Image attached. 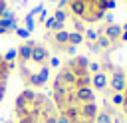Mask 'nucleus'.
<instances>
[{
  "mask_svg": "<svg viewBox=\"0 0 127 123\" xmlns=\"http://www.w3.org/2000/svg\"><path fill=\"white\" fill-rule=\"evenodd\" d=\"M54 24H56V20H54V16H50L48 20H46V28L52 32V28H54Z\"/></svg>",
  "mask_w": 127,
  "mask_h": 123,
  "instance_id": "a211bd4d",
  "label": "nucleus"
},
{
  "mask_svg": "<svg viewBox=\"0 0 127 123\" xmlns=\"http://www.w3.org/2000/svg\"><path fill=\"white\" fill-rule=\"evenodd\" d=\"M95 44L99 46V50H111V42H109V38L103 36V34L97 36V42H95Z\"/></svg>",
  "mask_w": 127,
  "mask_h": 123,
  "instance_id": "1a4fd4ad",
  "label": "nucleus"
},
{
  "mask_svg": "<svg viewBox=\"0 0 127 123\" xmlns=\"http://www.w3.org/2000/svg\"><path fill=\"white\" fill-rule=\"evenodd\" d=\"M48 60H50V52H48V48H46L44 44L38 42V44L32 48V58H30V62H34V63H38V65H46Z\"/></svg>",
  "mask_w": 127,
  "mask_h": 123,
  "instance_id": "f03ea898",
  "label": "nucleus"
},
{
  "mask_svg": "<svg viewBox=\"0 0 127 123\" xmlns=\"http://www.w3.org/2000/svg\"><path fill=\"white\" fill-rule=\"evenodd\" d=\"M16 34H18L20 38H24V40H28V38H30V32H28L26 28H20V26L16 28Z\"/></svg>",
  "mask_w": 127,
  "mask_h": 123,
  "instance_id": "f3484780",
  "label": "nucleus"
},
{
  "mask_svg": "<svg viewBox=\"0 0 127 123\" xmlns=\"http://www.w3.org/2000/svg\"><path fill=\"white\" fill-rule=\"evenodd\" d=\"M67 8V0H58V10H65Z\"/></svg>",
  "mask_w": 127,
  "mask_h": 123,
  "instance_id": "412c9836",
  "label": "nucleus"
},
{
  "mask_svg": "<svg viewBox=\"0 0 127 123\" xmlns=\"http://www.w3.org/2000/svg\"><path fill=\"white\" fill-rule=\"evenodd\" d=\"M125 79H127V73L121 69V67H115L109 75V89L113 93H123L125 91Z\"/></svg>",
  "mask_w": 127,
  "mask_h": 123,
  "instance_id": "f257e3e1",
  "label": "nucleus"
},
{
  "mask_svg": "<svg viewBox=\"0 0 127 123\" xmlns=\"http://www.w3.org/2000/svg\"><path fill=\"white\" fill-rule=\"evenodd\" d=\"M123 30H127V24H125V26H123Z\"/></svg>",
  "mask_w": 127,
  "mask_h": 123,
  "instance_id": "b1692460",
  "label": "nucleus"
},
{
  "mask_svg": "<svg viewBox=\"0 0 127 123\" xmlns=\"http://www.w3.org/2000/svg\"><path fill=\"white\" fill-rule=\"evenodd\" d=\"M111 103H113L115 107L123 105V93H113V95H111Z\"/></svg>",
  "mask_w": 127,
  "mask_h": 123,
  "instance_id": "4468645a",
  "label": "nucleus"
},
{
  "mask_svg": "<svg viewBox=\"0 0 127 123\" xmlns=\"http://www.w3.org/2000/svg\"><path fill=\"white\" fill-rule=\"evenodd\" d=\"M8 10V4H6V0H0V18H2V14Z\"/></svg>",
  "mask_w": 127,
  "mask_h": 123,
  "instance_id": "aec40b11",
  "label": "nucleus"
},
{
  "mask_svg": "<svg viewBox=\"0 0 127 123\" xmlns=\"http://www.w3.org/2000/svg\"><path fill=\"white\" fill-rule=\"evenodd\" d=\"M4 60H6V62H16V60H18V52H16V48L8 50V52L4 54Z\"/></svg>",
  "mask_w": 127,
  "mask_h": 123,
  "instance_id": "ddd939ff",
  "label": "nucleus"
},
{
  "mask_svg": "<svg viewBox=\"0 0 127 123\" xmlns=\"http://www.w3.org/2000/svg\"><path fill=\"white\" fill-rule=\"evenodd\" d=\"M67 8H69V14L73 18H83L85 12H87V2L85 0H67Z\"/></svg>",
  "mask_w": 127,
  "mask_h": 123,
  "instance_id": "20e7f679",
  "label": "nucleus"
},
{
  "mask_svg": "<svg viewBox=\"0 0 127 123\" xmlns=\"http://www.w3.org/2000/svg\"><path fill=\"white\" fill-rule=\"evenodd\" d=\"M52 2H56V0H52Z\"/></svg>",
  "mask_w": 127,
  "mask_h": 123,
  "instance_id": "393cba45",
  "label": "nucleus"
},
{
  "mask_svg": "<svg viewBox=\"0 0 127 123\" xmlns=\"http://www.w3.org/2000/svg\"><path fill=\"white\" fill-rule=\"evenodd\" d=\"M91 85L97 89V91H105L107 85H109V75L105 71H97L91 75Z\"/></svg>",
  "mask_w": 127,
  "mask_h": 123,
  "instance_id": "423d86ee",
  "label": "nucleus"
},
{
  "mask_svg": "<svg viewBox=\"0 0 127 123\" xmlns=\"http://www.w3.org/2000/svg\"><path fill=\"white\" fill-rule=\"evenodd\" d=\"M73 95H75V101H77L79 105H81V103H93V101H95V93H93L91 87H75Z\"/></svg>",
  "mask_w": 127,
  "mask_h": 123,
  "instance_id": "39448f33",
  "label": "nucleus"
},
{
  "mask_svg": "<svg viewBox=\"0 0 127 123\" xmlns=\"http://www.w3.org/2000/svg\"><path fill=\"white\" fill-rule=\"evenodd\" d=\"M119 42H127V30H123V34H121V40Z\"/></svg>",
  "mask_w": 127,
  "mask_h": 123,
  "instance_id": "4be33fe9",
  "label": "nucleus"
},
{
  "mask_svg": "<svg viewBox=\"0 0 127 123\" xmlns=\"http://www.w3.org/2000/svg\"><path fill=\"white\" fill-rule=\"evenodd\" d=\"M87 69H89V73H97V71H101V63L99 62H89Z\"/></svg>",
  "mask_w": 127,
  "mask_h": 123,
  "instance_id": "2eb2a0df",
  "label": "nucleus"
},
{
  "mask_svg": "<svg viewBox=\"0 0 127 123\" xmlns=\"http://www.w3.org/2000/svg\"><path fill=\"white\" fill-rule=\"evenodd\" d=\"M97 32L93 30V28H85V32H83V38H85V42H97Z\"/></svg>",
  "mask_w": 127,
  "mask_h": 123,
  "instance_id": "9b49d317",
  "label": "nucleus"
},
{
  "mask_svg": "<svg viewBox=\"0 0 127 123\" xmlns=\"http://www.w3.org/2000/svg\"><path fill=\"white\" fill-rule=\"evenodd\" d=\"M32 48H34V46H30L28 42H24L22 46L16 48V52H18V63H28V62H30V58H32Z\"/></svg>",
  "mask_w": 127,
  "mask_h": 123,
  "instance_id": "0eeeda50",
  "label": "nucleus"
},
{
  "mask_svg": "<svg viewBox=\"0 0 127 123\" xmlns=\"http://www.w3.org/2000/svg\"><path fill=\"white\" fill-rule=\"evenodd\" d=\"M52 16H54L56 22H62V24H65V20H67V12H65V10H58V8H56Z\"/></svg>",
  "mask_w": 127,
  "mask_h": 123,
  "instance_id": "9d476101",
  "label": "nucleus"
},
{
  "mask_svg": "<svg viewBox=\"0 0 127 123\" xmlns=\"http://www.w3.org/2000/svg\"><path fill=\"white\" fill-rule=\"evenodd\" d=\"M121 34H123V26H119V24H109V26H105V32H103V36L109 38L111 48H115L117 44H121L119 42L121 40Z\"/></svg>",
  "mask_w": 127,
  "mask_h": 123,
  "instance_id": "7ed1b4c3",
  "label": "nucleus"
},
{
  "mask_svg": "<svg viewBox=\"0 0 127 123\" xmlns=\"http://www.w3.org/2000/svg\"><path fill=\"white\" fill-rule=\"evenodd\" d=\"M34 28H36V22H34V16H30V14H28V16H26V30H28V32H32Z\"/></svg>",
  "mask_w": 127,
  "mask_h": 123,
  "instance_id": "dca6fc26",
  "label": "nucleus"
},
{
  "mask_svg": "<svg viewBox=\"0 0 127 123\" xmlns=\"http://www.w3.org/2000/svg\"><path fill=\"white\" fill-rule=\"evenodd\" d=\"M2 34H8V32H6L4 28H0V36H2Z\"/></svg>",
  "mask_w": 127,
  "mask_h": 123,
  "instance_id": "5701e85b",
  "label": "nucleus"
},
{
  "mask_svg": "<svg viewBox=\"0 0 127 123\" xmlns=\"http://www.w3.org/2000/svg\"><path fill=\"white\" fill-rule=\"evenodd\" d=\"M73 32H79V34H83L85 32V24H83V20H79V18H73Z\"/></svg>",
  "mask_w": 127,
  "mask_h": 123,
  "instance_id": "f8f14e48",
  "label": "nucleus"
},
{
  "mask_svg": "<svg viewBox=\"0 0 127 123\" xmlns=\"http://www.w3.org/2000/svg\"><path fill=\"white\" fill-rule=\"evenodd\" d=\"M67 42H69V46H79V44L85 42V38H83V34H79V32H69Z\"/></svg>",
  "mask_w": 127,
  "mask_h": 123,
  "instance_id": "6e6552de",
  "label": "nucleus"
},
{
  "mask_svg": "<svg viewBox=\"0 0 127 123\" xmlns=\"http://www.w3.org/2000/svg\"><path fill=\"white\" fill-rule=\"evenodd\" d=\"M125 2H127V0H125Z\"/></svg>",
  "mask_w": 127,
  "mask_h": 123,
  "instance_id": "a878e982",
  "label": "nucleus"
},
{
  "mask_svg": "<svg viewBox=\"0 0 127 123\" xmlns=\"http://www.w3.org/2000/svg\"><path fill=\"white\" fill-rule=\"evenodd\" d=\"M48 65H52V67H60V60H58V58H50V60H48Z\"/></svg>",
  "mask_w": 127,
  "mask_h": 123,
  "instance_id": "6ab92c4d",
  "label": "nucleus"
}]
</instances>
